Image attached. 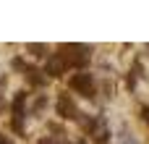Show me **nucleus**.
<instances>
[{
	"instance_id": "2",
	"label": "nucleus",
	"mask_w": 149,
	"mask_h": 144,
	"mask_svg": "<svg viewBox=\"0 0 149 144\" xmlns=\"http://www.w3.org/2000/svg\"><path fill=\"white\" fill-rule=\"evenodd\" d=\"M65 60H63V55L60 52H55V55H50L47 58V66H45V73H50V76H60V73H65Z\"/></svg>"
},
{
	"instance_id": "5",
	"label": "nucleus",
	"mask_w": 149,
	"mask_h": 144,
	"mask_svg": "<svg viewBox=\"0 0 149 144\" xmlns=\"http://www.w3.org/2000/svg\"><path fill=\"white\" fill-rule=\"evenodd\" d=\"M144 121L149 123V108H144Z\"/></svg>"
},
{
	"instance_id": "1",
	"label": "nucleus",
	"mask_w": 149,
	"mask_h": 144,
	"mask_svg": "<svg viewBox=\"0 0 149 144\" xmlns=\"http://www.w3.org/2000/svg\"><path fill=\"white\" fill-rule=\"evenodd\" d=\"M71 87L79 89L84 97H92V94H94V79H92L89 73H76V76L71 79Z\"/></svg>"
},
{
	"instance_id": "6",
	"label": "nucleus",
	"mask_w": 149,
	"mask_h": 144,
	"mask_svg": "<svg viewBox=\"0 0 149 144\" xmlns=\"http://www.w3.org/2000/svg\"><path fill=\"white\" fill-rule=\"evenodd\" d=\"M0 144H10V142H8V139H5V136H0Z\"/></svg>"
},
{
	"instance_id": "3",
	"label": "nucleus",
	"mask_w": 149,
	"mask_h": 144,
	"mask_svg": "<svg viewBox=\"0 0 149 144\" xmlns=\"http://www.w3.org/2000/svg\"><path fill=\"white\" fill-rule=\"evenodd\" d=\"M58 113H60L63 118H79V110H76V105H73L68 97H60V102H58Z\"/></svg>"
},
{
	"instance_id": "4",
	"label": "nucleus",
	"mask_w": 149,
	"mask_h": 144,
	"mask_svg": "<svg viewBox=\"0 0 149 144\" xmlns=\"http://www.w3.org/2000/svg\"><path fill=\"white\" fill-rule=\"evenodd\" d=\"M29 50H31L34 55H42V52H45V47H42V45H29Z\"/></svg>"
}]
</instances>
